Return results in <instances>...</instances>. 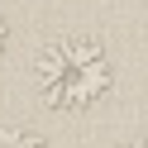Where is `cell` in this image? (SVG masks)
<instances>
[{
    "mask_svg": "<svg viewBox=\"0 0 148 148\" xmlns=\"http://www.w3.org/2000/svg\"><path fill=\"white\" fill-rule=\"evenodd\" d=\"M5 48H10V24L0 19V58H5Z\"/></svg>",
    "mask_w": 148,
    "mask_h": 148,
    "instance_id": "3",
    "label": "cell"
},
{
    "mask_svg": "<svg viewBox=\"0 0 148 148\" xmlns=\"http://www.w3.org/2000/svg\"><path fill=\"white\" fill-rule=\"evenodd\" d=\"M119 148H148V138H129V143H119Z\"/></svg>",
    "mask_w": 148,
    "mask_h": 148,
    "instance_id": "4",
    "label": "cell"
},
{
    "mask_svg": "<svg viewBox=\"0 0 148 148\" xmlns=\"http://www.w3.org/2000/svg\"><path fill=\"white\" fill-rule=\"evenodd\" d=\"M0 148H48V138L24 124H0Z\"/></svg>",
    "mask_w": 148,
    "mask_h": 148,
    "instance_id": "2",
    "label": "cell"
},
{
    "mask_svg": "<svg viewBox=\"0 0 148 148\" xmlns=\"http://www.w3.org/2000/svg\"><path fill=\"white\" fill-rule=\"evenodd\" d=\"M34 86L53 110H91L115 86V62L86 34H67L38 48L34 58Z\"/></svg>",
    "mask_w": 148,
    "mask_h": 148,
    "instance_id": "1",
    "label": "cell"
}]
</instances>
